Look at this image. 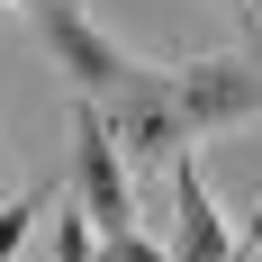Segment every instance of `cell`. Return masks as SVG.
I'll return each instance as SVG.
<instances>
[{
    "label": "cell",
    "instance_id": "1",
    "mask_svg": "<svg viewBox=\"0 0 262 262\" xmlns=\"http://www.w3.org/2000/svg\"><path fill=\"white\" fill-rule=\"evenodd\" d=\"M244 118H262V63H244V54H199L181 73H145L108 108V127L136 163H172L181 145H199L217 127H244Z\"/></svg>",
    "mask_w": 262,
    "mask_h": 262
},
{
    "label": "cell",
    "instance_id": "2",
    "mask_svg": "<svg viewBox=\"0 0 262 262\" xmlns=\"http://www.w3.org/2000/svg\"><path fill=\"white\" fill-rule=\"evenodd\" d=\"M73 190H81V208H91L100 235H127V226H136L127 163H118V127H108V108L91 100V91L73 100Z\"/></svg>",
    "mask_w": 262,
    "mask_h": 262
},
{
    "label": "cell",
    "instance_id": "3",
    "mask_svg": "<svg viewBox=\"0 0 262 262\" xmlns=\"http://www.w3.org/2000/svg\"><path fill=\"white\" fill-rule=\"evenodd\" d=\"M172 217H181V262H226V217H217L208 181H199V163H172Z\"/></svg>",
    "mask_w": 262,
    "mask_h": 262
},
{
    "label": "cell",
    "instance_id": "4",
    "mask_svg": "<svg viewBox=\"0 0 262 262\" xmlns=\"http://www.w3.org/2000/svg\"><path fill=\"white\" fill-rule=\"evenodd\" d=\"M54 208V190H18V199H0V262H18V244H27V226Z\"/></svg>",
    "mask_w": 262,
    "mask_h": 262
},
{
    "label": "cell",
    "instance_id": "5",
    "mask_svg": "<svg viewBox=\"0 0 262 262\" xmlns=\"http://www.w3.org/2000/svg\"><path fill=\"white\" fill-rule=\"evenodd\" d=\"M54 262H100V226H91V208H54Z\"/></svg>",
    "mask_w": 262,
    "mask_h": 262
},
{
    "label": "cell",
    "instance_id": "6",
    "mask_svg": "<svg viewBox=\"0 0 262 262\" xmlns=\"http://www.w3.org/2000/svg\"><path fill=\"white\" fill-rule=\"evenodd\" d=\"M100 262H181V253H163V244H145L127 226V235H100Z\"/></svg>",
    "mask_w": 262,
    "mask_h": 262
},
{
    "label": "cell",
    "instance_id": "7",
    "mask_svg": "<svg viewBox=\"0 0 262 262\" xmlns=\"http://www.w3.org/2000/svg\"><path fill=\"white\" fill-rule=\"evenodd\" d=\"M226 262H262V217H253V235H244V244H235Z\"/></svg>",
    "mask_w": 262,
    "mask_h": 262
},
{
    "label": "cell",
    "instance_id": "8",
    "mask_svg": "<svg viewBox=\"0 0 262 262\" xmlns=\"http://www.w3.org/2000/svg\"><path fill=\"white\" fill-rule=\"evenodd\" d=\"M253 18H262V0H253Z\"/></svg>",
    "mask_w": 262,
    "mask_h": 262
}]
</instances>
